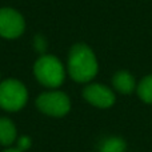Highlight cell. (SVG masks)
<instances>
[{"label":"cell","instance_id":"obj_1","mask_svg":"<svg viewBox=\"0 0 152 152\" xmlns=\"http://www.w3.org/2000/svg\"><path fill=\"white\" fill-rule=\"evenodd\" d=\"M97 68L96 56L88 45L79 43L71 48L68 56V72L75 81H89L96 76Z\"/></svg>","mask_w":152,"mask_h":152},{"label":"cell","instance_id":"obj_2","mask_svg":"<svg viewBox=\"0 0 152 152\" xmlns=\"http://www.w3.org/2000/svg\"><path fill=\"white\" fill-rule=\"evenodd\" d=\"M34 72L39 83L48 88H56L64 81L66 72L61 61L52 55H42L34 66Z\"/></svg>","mask_w":152,"mask_h":152},{"label":"cell","instance_id":"obj_3","mask_svg":"<svg viewBox=\"0 0 152 152\" xmlns=\"http://www.w3.org/2000/svg\"><path fill=\"white\" fill-rule=\"evenodd\" d=\"M28 92L23 83L8 79L0 84V107L10 112H16L26 105Z\"/></svg>","mask_w":152,"mask_h":152},{"label":"cell","instance_id":"obj_4","mask_svg":"<svg viewBox=\"0 0 152 152\" xmlns=\"http://www.w3.org/2000/svg\"><path fill=\"white\" fill-rule=\"evenodd\" d=\"M36 107L43 113L55 118H60L68 113L71 108V102L69 97L64 92L60 91H51L44 92L39 95L36 99Z\"/></svg>","mask_w":152,"mask_h":152},{"label":"cell","instance_id":"obj_5","mask_svg":"<svg viewBox=\"0 0 152 152\" xmlns=\"http://www.w3.org/2000/svg\"><path fill=\"white\" fill-rule=\"evenodd\" d=\"M26 23L16 10L1 8L0 10V36L5 39H15L24 32Z\"/></svg>","mask_w":152,"mask_h":152},{"label":"cell","instance_id":"obj_6","mask_svg":"<svg viewBox=\"0 0 152 152\" xmlns=\"http://www.w3.org/2000/svg\"><path fill=\"white\" fill-rule=\"evenodd\" d=\"M84 99L99 108H108L115 103V95L103 84H89L83 91Z\"/></svg>","mask_w":152,"mask_h":152},{"label":"cell","instance_id":"obj_7","mask_svg":"<svg viewBox=\"0 0 152 152\" xmlns=\"http://www.w3.org/2000/svg\"><path fill=\"white\" fill-rule=\"evenodd\" d=\"M18 139L16 127L10 119L0 118V144L11 145Z\"/></svg>","mask_w":152,"mask_h":152},{"label":"cell","instance_id":"obj_8","mask_svg":"<svg viewBox=\"0 0 152 152\" xmlns=\"http://www.w3.org/2000/svg\"><path fill=\"white\" fill-rule=\"evenodd\" d=\"M112 84L121 94H131L135 88L134 77H132V75L129 74V72H126V71L116 72V74L113 75Z\"/></svg>","mask_w":152,"mask_h":152},{"label":"cell","instance_id":"obj_9","mask_svg":"<svg viewBox=\"0 0 152 152\" xmlns=\"http://www.w3.org/2000/svg\"><path fill=\"white\" fill-rule=\"evenodd\" d=\"M137 94L143 102L152 104V75H148L140 81L137 87Z\"/></svg>","mask_w":152,"mask_h":152},{"label":"cell","instance_id":"obj_10","mask_svg":"<svg viewBox=\"0 0 152 152\" xmlns=\"http://www.w3.org/2000/svg\"><path fill=\"white\" fill-rule=\"evenodd\" d=\"M126 151V143L120 137H110L104 140L100 147V152H124Z\"/></svg>","mask_w":152,"mask_h":152},{"label":"cell","instance_id":"obj_11","mask_svg":"<svg viewBox=\"0 0 152 152\" xmlns=\"http://www.w3.org/2000/svg\"><path fill=\"white\" fill-rule=\"evenodd\" d=\"M34 45H35V50L43 55V53L45 52V50H47V40H45V37L42 36V35H36L35 40H34Z\"/></svg>","mask_w":152,"mask_h":152},{"label":"cell","instance_id":"obj_12","mask_svg":"<svg viewBox=\"0 0 152 152\" xmlns=\"http://www.w3.org/2000/svg\"><path fill=\"white\" fill-rule=\"evenodd\" d=\"M31 139H29L28 136H20L18 139V148L20 151H26L28 150L29 147H31Z\"/></svg>","mask_w":152,"mask_h":152},{"label":"cell","instance_id":"obj_13","mask_svg":"<svg viewBox=\"0 0 152 152\" xmlns=\"http://www.w3.org/2000/svg\"><path fill=\"white\" fill-rule=\"evenodd\" d=\"M4 152H23V151H20L19 148H10V150H5Z\"/></svg>","mask_w":152,"mask_h":152}]
</instances>
